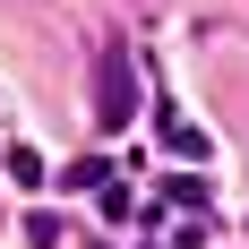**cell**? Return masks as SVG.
<instances>
[{"instance_id":"obj_2","label":"cell","mask_w":249,"mask_h":249,"mask_svg":"<svg viewBox=\"0 0 249 249\" xmlns=\"http://www.w3.org/2000/svg\"><path fill=\"white\" fill-rule=\"evenodd\" d=\"M163 198H172L180 215H206V180H198V172H180V180H163Z\"/></svg>"},{"instance_id":"obj_4","label":"cell","mask_w":249,"mask_h":249,"mask_svg":"<svg viewBox=\"0 0 249 249\" xmlns=\"http://www.w3.org/2000/svg\"><path fill=\"white\" fill-rule=\"evenodd\" d=\"M9 180H18V189H43V155H35V146H9Z\"/></svg>"},{"instance_id":"obj_3","label":"cell","mask_w":249,"mask_h":249,"mask_svg":"<svg viewBox=\"0 0 249 249\" xmlns=\"http://www.w3.org/2000/svg\"><path fill=\"white\" fill-rule=\"evenodd\" d=\"M163 146H172V155H189V163H206V129H189V121H163Z\"/></svg>"},{"instance_id":"obj_1","label":"cell","mask_w":249,"mask_h":249,"mask_svg":"<svg viewBox=\"0 0 249 249\" xmlns=\"http://www.w3.org/2000/svg\"><path fill=\"white\" fill-rule=\"evenodd\" d=\"M129 112H138L129 52H103V60H95V129H129Z\"/></svg>"},{"instance_id":"obj_5","label":"cell","mask_w":249,"mask_h":249,"mask_svg":"<svg viewBox=\"0 0 249 249\" xmlns=\"http://www.w3.org/2000/svg\"><path fill=\"white\" fill-rule=\"evenodd\" d=\"M86 249H95V241H86Z\"/></svg>"}]
</instances>
